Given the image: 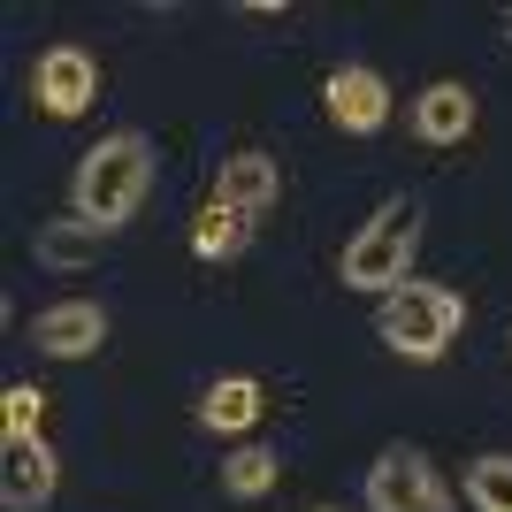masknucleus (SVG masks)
<instances>
[{
  "label": "nucleus",
  "instance_id": "obj_2",
  "mask_svg": "<svg viewBox=\"0 0 512 512\" xmlns=\"http://www.w3.org/2000/svg\"><path fill=\"white\" fill-rule=\"evenodd\" d=\"M413 260H421V207L413 199H383L344 245V283L367 291V299H390L398 283H413Z\"/></svg>",
  "mask_w": 512,
  "mask_h": 512
},
{
  "label": "nucleus",
  "instance_id": "obj_3",
  "mask_svg": "<svg viewBox=\"0 0 512 512\" xmlns=\"http://www.w3.org/2000/svg\"><path fill=\"white\" fill-rule=\"evenodd\" d=\"M467 329V299L459 291H444V283H398L390 299H375V337L398 352V360H444L451 337Z\"/></svg>",
  "mask_w": 512,
  "mask_h": 512
},
{
  "label": "nucleus",
  "instance_id": "obj_12",
  "mask_svg": "<svg viewBox=\"0 0 512 512\" xmlns=\"http://www.w3.org/2000/svg\"><path fill=\"white\" fill-rule=\"evenodd\" d=\"M92 253H100V230H92V222H77V214H54V222H39V237H31V260H39V268H54V276L92 268Z\"/></svg>",
  "mask_w": 512,
  "mask_h": 512
},
{
  "label": "nucleus",
  "instance_id": "obj_5",
  "mask_svg": "<svg viewBox=\"0 0 512 512\" xmlns=\"http://www.w3.org/2000/svg\"><path fill=\"white\" fill-rule=\"evenodd\" d=\"M31 100H39L54 123H77V115L100 100V62H92L85 46H46L39 62H31Z\"/></svg>",
  "mask_w": 512,
  "mask_h": 512
},
{
  "label": "nucleus",
  "instance_id": "obj_13",
  "mask_svg": "<svg viewBox=\"0 0 512 512\" xmlns=\"http://www.w3.org/2000/svg\"><path fill=\"white\" fill-rule=\"evenodd\" d=\"M245 245H253V222H245L237 207L207 199V207L192 214V253H199V260H237Z\"/></svg>",
  "mask_w": 512,
  "mask_h": 512
},
{
  "label": "nucleus",
  "instance_id": "obj_10",
  "mask_svg": "<svg viewBox=\"0 0 512 512\" xmlns=\"http://www.w3.org/2000/svg\"><path fill=\"white\" fill-rule=\"evenodd\" d=\"M474 130V92L451 85V77H436V85L413 92V138L421 146H459Z\"/></svg>",
  "mask_w": 512,
  "mask_h": 512
},
{
  "label": "nucleus",
  "instance_id": "obj_16",
  "mask_svg": "<svg viewBox=\"0 0 512 512\" xmlns=\"http://www.w3.org/2000/svg\"><path fill=\"white\" fill-rule=\"evenodd\" d=\"M39 421H46V390L39 383H8V390H0V444L39 436Z\"/></svg>",
  "mask_w": 512,
  "mask_h": 512
},
{
  "label": "nucleus",
  "instance_id": "obj_14",
  "mask_svg": "<svg viewBox=\"0 0 512 512\" xmlns=\"http://www.w3.org/2000/svg\"><path fill=\"white\" fill-rule=\"evenodd\" d=\"M467 505L474 512H512V451H482L467 467Z\"/></svg>",
  "mask_w": 512,
  "mask_h": 512
},
{
  "label": "nucleus",
  "instance_id": "obj_6",
  "mask_svg": "<svg viewBox=\"0 0 512 512\" xmlns=\"http://www.w3.org/2000/svg\"><path fill=\"white\" fill-rule=\"evenodd\" d=\"M321 107H329V123L344 130V138H375V130L390 123V85H383V69H367V62H344L329 69V85H321Z\"/></svg>",
  "mask_w": 512,
  "mask_h": 512
},
{
  "label": "nucleus",
  "instance_id": "obj_1",
  "mask_svg": "<svg viewBox=\"0 0 512 512\" xmlns=\"http://www.w3.org/2000/svg\"><path fill=\"white\" fill-rule=\"evenodd\" d=\"M146 192H153V138L146 130H107L100 146L77 161V176H69V214L92 222L100 237H115L130 214L146 207Z\"/></svg>",
  "mask_w": 512,
  "mask_h": 512
},
{
  "label": "nucleus",
  "instance_id": "obj_9",
  "mask_svg": "<svg viewBox=\"0 0 512 512\" xmlns=\"http://www.w3.org/2000/svg\"><path fill=\"white\" fill-rule=\"evenodd\" d=\"M276 192H283V176H276V153H230V161L214 169V199H222V207H237L245 222L276 214Z\"/></svg>",
  "mask_w": 512,
  "mask_h": 512
},
{
  "label": "nucleus",
  "instance_id": "obj_11",
  "mask_svg": "<svg viewBox=\"0 0 512 512\" xmlns=\"http://www.w3.org/2000/svg\"><path fill=\"white\" fill-rule=\"evenodd\" d=\"M260 413H268V390H260L253 375H222V383H207V398H199V428H214V436H245Z\"/></svg>",
  "mask_w": 512,
  "mask_h": 512
},
{
  "label": "nucleus",
  "instance_id": "obj_4",
  "mask_svg": "<svg viewBox=\"0 0 512 512\" xmlns=\"http://www.w3.org/2000/svg\"><path fill=\"white\" fill-rule=\"evenodd\" d=\"M367 512H451V482L413 444H390L367 467Z\"/></svg>",
  "mask_w": 512,
  "mask_h": 512
},
{
  "label": "nucleus",
  "instance_id": "obj_18",
  "mask_svg": "<svg viewBox=\"0 0 512 512\" xmlns=\"http://www.w3.org/2000/svg\"><path fill=\"white\" fill-rule=\"evenodd\" d=\"M505 39H512V16H505Z\"/></svg>",
  "mask_w": 512,
  "mask_h": 512
},
{
  "label": "nucleus",
  "instance_id": "obj_17",
  "mask_svg": "<svg viewBox=\"0 0 512 512\" xmlns=\"http://www.w3.org/2000/svg\"><path fill=\"white\" fill-rule=\"evenodd\" d=\"M314 512H337V505H314Z\"/></svg>",
  "mask_w": 512,
  "mask_h": 512
},
{
  "label": "nucleus",
  "instance_id": "obj_8",
  "mask_svg": "<svg viewBox=\"0 0 512 512\" xmlns=\"http://www.w3.org/2000/svg\"><path fill=\"white\" fill-rule=\"evenodd\" d=\"M100 344H107V314L92 299H54L31 321V352H46V360H92Z\"/></svg>",
  "mask_w": 512,
  "mask_h": 512
},
{
  "label": "nucleus",
  "instance_id": "obj_15",
  "mask_svg": "<svg viewBox=\"0 0 512 512\" xmlns=\"http://www.w3.org/2000/svg\"><path fill=\"white\" fill-rule=\"evenodd\" d=\"M222 490L245 497V505H253V497H268V490H276V451H260V444L230 451V459H222Z\"/></svg>",
  "mask_w": 512,
  "mask_h": 512
},
{
  "label": "nucleus",
  "instance_id": "obj_7",
  "mask_svg": "<svg viewBox=\"0 0 512 512\" xmlns=\"http://www.w3.org/2000/svg\"><path fill=\"white\" fill-rule=\"evenodd\" d=\"M54 490H62V459H54V444H46V436L0 444V505H8V512L54 505Z\"/></svg>",
  "mask_w": 512,
  "mask_h": 512
}]
</instances>
